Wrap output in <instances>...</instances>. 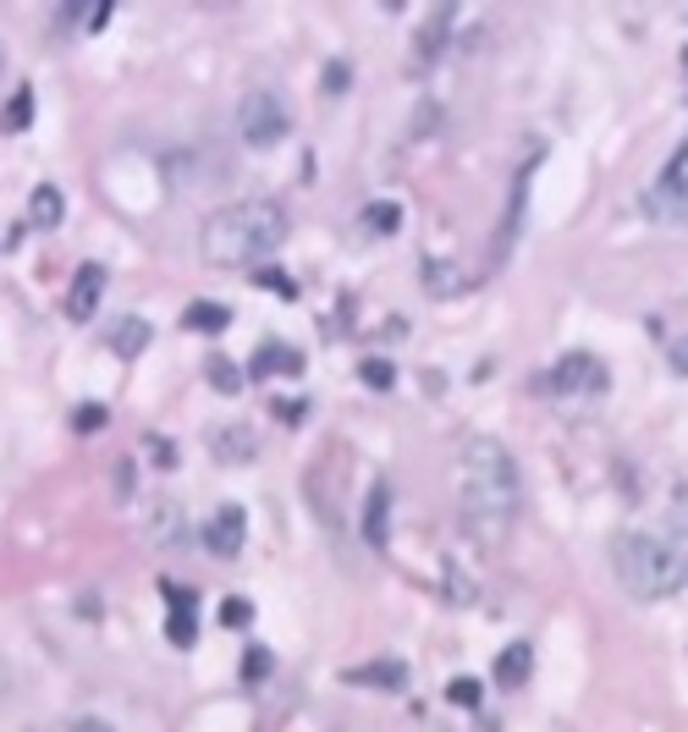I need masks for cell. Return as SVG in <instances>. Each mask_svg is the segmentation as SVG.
<instances>
[{
  "label": "cell",
  "instance_id": "1",
  "mask_svg": "<svg viewBox=\"0 0 688 732\" xmlns=\"http://www.w3.org/2000/svg\"><path fill=\"white\" fill-rule=\"evenodd\" d=\"M458 468H463V496H458L463 529L474 540L501 545L512 518H518V502H524L518 463H512V452L496 436H468L463 452H458Z\"/></svg>",
  "mask_w": 688,
  "mask_h": 732
},
{
  "label": "cell",
  "instance_id": "2",
  "mask_svg": "<svg viewBox=\"0 0 688 732\" xmlns=\"http://www.w3.org/2000/svg\"><path fill=\"white\" fill-rule=\"evenodd\" d=\"M282 242H287V210L276 199H237V204H221L204 220L199 254L215 270H237V265H253V260L276 254Z\"/></svg>",
  "mask_w": 688,
  "mask_h": 732
},
{
  "label": "cell",
  "instance_id": "3",
  "mask_svg": "<svg viewBox=\"0 0 688 732\" xmlns=\"http://www.w3.org/2000/svg\"><path fill=\"white\" fill-rule=\"evenodd\" d=\"M612 573H617V584H623L634 601H666V595L688 579V561H683L666 540L628 529V534L612 540Z\"/></svg>",
  "mask_w": 688,
  "mask_h": 732
},
{
  "label": "cell",
  "instance_id": "4",
  "mask_svg": "<svg viewBox=\"0 0 688 732\" xmlns=\"http://www.w3.org/2000/svg\"><path fill=\"white\" fill-rule=\"evenodd\" d=\"M237 132H242V143H253V149L282 143V138L292 132V111H287V100H282L276 89H248V94H242V105H237Z\"/></svg>",
  "mask_w": 688,
  "mask_h": 732
},
{
  "label": "cell",
  "instance_id": "5",
  "mask_svg": "<svg viewBox=\"0 0 688 732\" xmlns=\"http://www.w3.org/2000/svg\"><path fill=\"white\" fill-rule=\"evenodd\" d=\"M645 215L650 220H672L688 226V143L661 166V177L645 188Z\"/></svg>",
  "mask_w": 688,
  "mask_h": 732
},
{
  "label": "cell",
  "instance_id": "6",
  "mask_svg": "<svg viewBox=\"0 0 688 732\" xmlns=\"http://www.w3.org/2000/svg\"><path fill=\"white\" fill-rule=\"evenodd\" d=\"M556 396H600L606 391V364H600L595 353H567L556 369H551V380H546Z\"/></svg>",
  "mask_w": 688,
  "mask_h": 732
},
{
  "label": "cell",
  "instance_id": "7",
  "mask_svg": "<svg viewBox=\"0 0 688 732\" xmlns=\"http://www.w3.org/2000/svg\"><path fill=\"white\" fill-rule=\"evenodd\" d=\"M210 457H215V463H226V468L253 463V457H260V436H253L248 425H226V430H215V436H210Z\"/></svg>",
  "mask_w": 688,
  "mask_h": 732
},
{
  "label": "cell",
  "instance_id": "8",
  "mask_svg": "<svg viewBox=\"0 0 688 732\" xmlns=\"http://www.w3.org/2000/svg\"><path fill=\"white\" fill-rule=\"evenodd\" d=\"M100 292H105V265H83L72 276V292H66V314L72 319H89L100 308Z\"/></svg>",
  "mask_w": 688,
  "mask_h": 732
},
{
  "label": "cell",
  "instance_id": "9",
  "mask_svg": "<svg viewBox=\"0 0 688 732\" xmlns=\"http://www.w3.org/2000/svg\"><path fill=\"white\" fill-rule=\"evenodd\" d=\"M242 523H248V518H242V507H232V502H226V507L204 523V545H210L215 556H237V551H242Z\"/></svg>",
  "mask_w": 688,
  "mask_h": 732
},
{
  "label": "cell",
  "instance_id": "10",
  "mask_svg": "<svg viewBox=\"0 0 688 732\" xmlns=\"http://www.w3.org/2000/svg\"><path fill=\"white\" fill-rule=\"evenodd\" d=\"M364 540L375 551H386L391 540V484H370V502H364Z\"/></svg>",
  "mask_w": 688,
  "mask_h": 732
},
{
  "label": "cell",
  "instance_id": "11",
  "mask_svg": "<svg viewBox=\"0 0 688 732\" xmlns=\"http://www.w3.org/2000/svg\"><path fill=\"white\" fill-rule=\"evenodd\" d=\"M341 683H359V689H402L408 683V667L380 656V661H364V667H348L341 672Z\"/></svg>",
  "mask_w": 688,
  "mask_h": 732
},
{
  "label": "cell",
  "instance_id": "12",
  "mask_svg": "<svg viewBox=\"0 0 688 732\" xmlns=\"http://www.w3.org/2000/svg\"><path fill=\"white\" fill-rule=\"evenodd\" d=\"M524 193H529V172H518V182H512V199H506V215H501V231H496V265L512 254V237H518V226H524Z\"/></svg>",
  "mask_w": 688,
  "mask_h": 732
},
{
  "label": "cell",
  "instance_id": "13",
  "mask_svg": "<svg viewBox=\"0 0 688 732\" xmlns=\"http://www.w3.org/2000/svg\"><path fill=\"white\" fill-rule=\"evenodd\" d=\"M298 369H303V353L287 348V342H265L260 353H253V364H248V375H260V380H271V375H298Z\"/></svg>",
  "mask_w": 688,
  "mask_h": 732
},
{
  "label": "cell",
  "instance_id": "14",
  "mask_svg": "<svg viewBox=\"0 0 688 732\" xmlns=\"http://www.w3.org/2000/svg\"><path fill=\"white\" fill-rule=\"evenodd\" d=\"M468 287H474V276L458 270V260H429L424 265V292L429 298H452V292H468Z\"/></svg>",
  "mask_w": 688,
  "mask_h": 732
},
{
  "label": "cell",
  "instance_id": "15",
  "mask_svg": "<svg viewBox=\"0 0 688 732\" xmlns=\"http://www.w3.org/2000/svg\"><path fill=\"white\" fill-rule=\"evenodd\" d=\"M666 545L688 561V479L672 491V502H666Z\"/></svg>",
  "mask_w": 688,
  "mask_h": 732
},
{
  "label": "cell",
  "instance_id": "16",
  "mask_svg": "<svg viewBox=\"0 0 688 732\" xmlns=\"http://www.w3.org/2000/svg\"><path fill=\"white\" fill-rule=\"evenodd\" d=\"M61 210H66V199H61L55 182H39V188L28 193V220H34V226H45V231L61 226Z\"/></svg>",
  "mask_w": 688,
  "mask_h": 732
},
{
  "label": "cell",
  "instance_id": "17",
  "mask_svg": "<svg viewBox=\"0 0 688 732\" xmlns=\"http://www.w3.org/2000/svg\"><path fill=\"white\" fill-rule=\"evenodd\" d=\"M529 661H535L529 644H506L501 661H496V683H501V689H518V683L529 678Z\"/></svg>",
  "mask_w": 688,
  "mask_h": 732
},
{
  "label": "cell",
  "instance_id": "18",
  "mask_svg": "<svg viewBox=\"0 0 688 732\" xmlns=\"http://www.w3.org/2000/svg\"><path fill=\"white\" fill-rule=\"evenodd\" d=\"M149 337H154V331H149V319H143V314H127V319L116 325V331H111V348H116L122 358H133V353H143V348H149Z\"/></svg>",
  "mask_w": 688,
  "mask_h": 732
},
{
  "label": "cell",
  "instance_id": "19",
  "mask_svg": "<svg viewBox=\"0 0 688 732\" xmlns=\"http://www.w3.org/2000/svg\"><path fill=\"white\" fill-rule=\"evenodd\" d=\"M183 325H188V331H226V325H232V308H226V303H210V298H199V303H188Z\"/></svg>",
  "mask_w": 688,
  "mask_h": 732
},
{
  "label": "cell",
  "instance_id": "20",
  "mask_svg": "<svg viewBox=\"0 0 688 732\" xmlns=\"http://www.w3.org/2000/svg\"><path fill=\"white\" fill-rule=\"evenodd\" d=\"M28 116H34V89L23 84V89L12 94V105L0 111V132H23V127H28Z\"/></svg>",
  "mask_w": 688,
  "mask_h": 732
},
{
  "label": "cell",
  "instance_id": "21",
  "mask_svg": "<svg viewBox=\"0 0 688 732\" xmlns=\"http://www.w3.org/2000/svg\"><path fill=\"white\" fill-rule=\"evenodd\" d=\"M364 226H370L375 237H386V231L402 226V210H397L391 199H375V204H364Z\"/></svg>",
  "mask_w": 688,
  "mask_h": 732
},
{
  "label": "cell",
  "instance_id": "22",
  "mask_svg": "<svg viewBox=\"0 0 688 732\" xmlns=\"http://www.w3.org/2000/svg\"><path fill=\"white\" fill-rule=\"evenodd\" d=\"M447 23H452V12H436V17H429V28L418 34V66H424L429 55H436V50L447 45Z\"/></svg>",
  "mask_w": 688,
  "mask_h": 732
},
{
  "label": "cell",
  "instance_id": "23",
  "mask_svg": "<svg viewBox=\"0 0 688 732\" xmlns=\"http://www.w3.org/2000/svg\"><path fill=\"white\" fill-rule=\"evenodd\" d=\"M359 375H364V386H375V391H391V386H397V369H391L386 358H364Z\"/></svg>",
  "mask_w": 688,
  "mask_h": 732
},
{
  "label": "cell",
  "instance_id": "24",
  "mask_svg": "<svg viewBox=\"0 0 688 732\" xmlns=\"http://www.w3.org/2000/svg\"><path fill=\"white\" fill-rule=\"evenodd\" d=\"M221 622H226V628H248V622H253V606H248L242 595H232V601H221Z\"/></svg>",
  "mask_w": 688,
  "mask_h": 732
},
{
  "label": "cell",
  "instance_id": "25",
  "mask_svg": "<svg viewBox=\"0 0 688 732\" xmlns=\"http://www.w3.org/2000/svg\"><path fill=\"white\" fill-rule=\"evenodd\" d=\"M479 694H485V689H479L474 678H452V683H447V699H452V705H468V710H474Z\"/></svg>",
  "mask_w": 688,
  "mask_h": 732
},
{
  "label": "cell",
  "instance_id": "26",
  "mask_svg": "<svg viewBox=\"0 0 688 732\" xmlns=\"http://www.w3.org/2000/svg\"><path fill=\"white\" fill-rule=\"evenodd\" d=\"M210 380H215L221 391H237V386H242V369L226 364V358H210Z\"/></svg>",
  "mask_w": 688,
  "mask_h": 732
},
{
  "label": "cell",
  "instance_id": "27",
  "mask_svg": "<svg viewBox=\"0 0 688 732\" xmlns=\"http://www.w3.org/2000/svg\"><path fill=\"white\" fill-rule=\"evenodd\" d=\"M265 672H271V649H260V644H253L248 656H242V678L253 683V678H265Z\"/></svg>",
  "mask_w": 688,
  "mask_h": 732
},
{
  "label": "cell",
  "instance_id": "28",
  "mask_svg": "<svg viewBox=\"0 0 688 732\" xmlns=\"http://www.w3.org/2000/svg\"><path fill=\"white\" fill-rule=\"evenodd\" d=\"M666 364H672V375H688V337H677L666 348Z\"/></svg>",
  "mask_w": 688,
  "mask_h": 732
},
{
  "label": "cell",
  "instance_id": "29",
  "mask_svg": "<svg viewBox=\"0 0 688 732\" xmlns=\"http://www.w3.org/2000/svg\"><path fill=\"white\" fill-rule=\"evenodd\" d=\"M105 425V408H77L72 414V430H100Z\"/></svg>",
  "mask_w": 688,
  "mask_h": 732
},
{
  "label": "cell",
  "instance_id": "30",
  "mask_svg": "<svg viewBox=\"0 0 688 732\" xmlns=\"http://www.w3.org/2000/svg\"><path fill=\"white\" fill-rule=\"evenodd\" d=\"M66 732H111V727H105V721H100V716H77V721H72V727H66Z\"/></svg>",
  "mask_w": 688,
  "mask_h": 732
},
{
  "label": "cell",
  "instance_id": "31",
  "mask_svg": "<svg viewBox=\"0 0 688 732\" xmlns=\"http://www.w3.org/2000/svg\"><path fill=\"white\" fill-rule=\"evenodd\" d=\"M341 84H348V66H341V61H336V66L325 72V89H330V94H341Z\"/></svg>",
  "mask_w": 688,
  "mask_h": 732
}]
</instances>
